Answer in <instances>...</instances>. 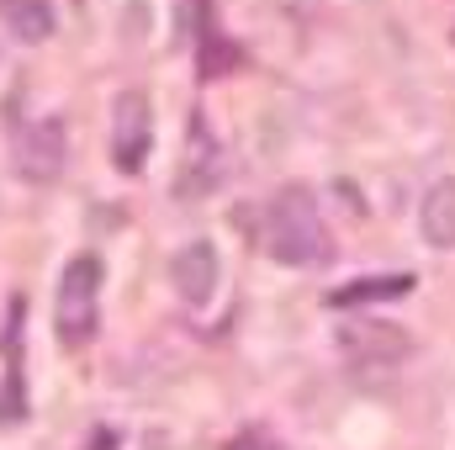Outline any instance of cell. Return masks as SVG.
I'll use <instances>...</instances> for the list:
<instances>
[{"instance_id": "1", "label": "cell", "mask_w": 455, "mask_h": 450, "mask_svg": "<svg viewBox=\"0 0 455 450\" xmlns=\"http://www.w3.org/2000/svg\"><path fill=\"white\" fill-rule=\"evenodd\" d=\"M265 254L281 265H323L329 260V228L307 186H286L265 207Z\"/></svg>"}, {"instance_id": "2", "label": "cell", "mask_w": 455, "mask_h": 450, "mask_svg": "<svg viewBox=\"0 0 455 450\" xmlns=\"http://www.w3.org/2000/svg\"><path fill=\"white\" fill-rule=\"evenodd\" d=\"M101 260L96 254H75L59 276V297H53V329L64 344H85L101 324Z\"/></svg>"}, {"instance_id": "3", "label": "cell", "mask_w": 455, "mask_h": 450, "mask_svg": "<svg viewBox=\"0 0 455 450\" xmlns=\"http://www.w3.org/2000/svg\"><path fill=\"white\" fill-rule=\"evenodd\" d=\"M154 149V112L143 91H122L112 107V165L122 175H138Z\"/></svg>"}, {"instance_id": "4", "label": "cell", "mask_w": 455, "mask_h": 450, "mask_svg": "<svg viewBox=\"0 0 455 450\" xmlns=\"http://www.w3.org/2000/svg\"><path fill=\"white\" fill-rule=\"evenodd\" d=\"M64 159H69V143H64V122L59 117H37L21 127L16 138V175L32 181V186H48L64 175Z\"/></svg>"}, {"instance_id": "5", "label": "cell", "mask_w": 455, "mask_h": 450, "mask_svg": "<svg viewBox=\"0 0 455 450\" xmlns=\"http://www.w3.org/2000/svg\"><path fill=\"white\" fill-rule=\"evenodd\" d=\"M218 276H223V265H218V249H212L207 238H191V244H186V249L170 260V281H175L180 302H191V308L212 302V292H218Z\"/></svg>"}, {"instance_id": "6", "label": "cell", "mask_w": 455, "mask_h": 450, "mask_svg": "<svg viewBox=\"0 0 455 450\" xmlns=\"http://www.w3.org/2000/svg\"><path fill=\"white\" fill-rule=\"evenodd\" d=\"M218 181H223V154H218V143L207 138V127L196 122V127H191V154H186V170H180L175 191H180V197H202V191H212Z\"/></svg>"}, {"instance_id": "7", "label": "cell", "mask_w": 455, "mask_h": 450, "mask_svg": "<svg viewBox=\"0 0 455 450\" xmlns=\"http://www.w3.org/2000/svg\"><path fill=\"white\" fill-rule=\"evenodd\" d=\"M419 228L435 249H455V181H435L424 191V207H419Z\"/></svg>"}, {"instance_id": "8", "label": "cell", "mask_w": 455, "mask_h": 450, "mask_svg": "<svg viewBox=\"0 0 455 450\" xmlns=\"http://www.w3.org/2000/svg\"><path fill=\"white\" fill-rule=\"evenodd\" d=\"M339 344L349 355H360V360H397V355H408V334L397 324H355V329L339 334Z\"/></svg>"}, {"instance_id": "9", "label": "cell", "mask_w": 455, "mask_h": 450, "mask_svg": "<svg viewBox=\"0 0 455 450\" xmlns=\"http://www.w3.org/2000/svg\"><path fill=\"white\" fill-rule=\"evenodd\" d=\"M0 21L16 43H48L53 37V5L48 0H0Z\"/></svg>"}, {"instance_id": "10", "label": "cell", "mask_w": 455, "mask_h": 450, "mask_svg": "<svg viewBox=\"0 0 455 450\" xmlns=\"http://www.w3.org/2000/svg\"><path fill=\"white\" fill-rule=\"evenodd\" d=\"M408 292H413V276H360V281L339 286L329 302L334 308H360V302H397Z\"/></svg>"}, {"instance_id": "11", "label": "cell", "mask_w": 455, "mask_h": 450, "mask_svg": "<svg viewBox=\"0 0 455 450\" xmlns=\"http://www.w3.org/2000/svg\"><path fill=\"white\" fill-rule=\"evenodd\" d=\"M96 450H112V435H101V440H96Z\"/></svg>"}]
</instances>
